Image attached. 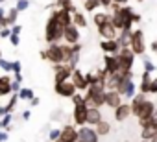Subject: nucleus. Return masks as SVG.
I'll list each match as a JSON object with an SVG mask.
<instances>
[{
  "instance_id": "obj_1",
  "label": "nucleus",
  "mask_w": 157,
  "mask_h": 142,
  "mask_svg": "<svg viewBox=\"0 0 157 142\" xmlns=\"http://www.w3.org/2000/svg\"><path fill=\"white\" fill-rule=\"evenodd\" d=\"M63 32L65 28L57 22V19L54 17V13L48 17L46 21V26H44V39L48 44H59L63 41Z\"/></svg>"
},
{
  "instance_id": "obj_2",
  "label": "nucleus",
  "mask_w": 157,
  "mask_h": 142,
  "mask_svg": "<svg viewBox=\"0 0 157 142\" xmlns=\"http://www.w3.org/2000/svg\"><path fill=\"white\" fill-rule=\"evenodd\" d=\"M118 65H120V72H128L135 65V54L131 48H120V52L117 54Z\"/></svg>"
},
{
  "instance_id": "obj_3",
  "label": "nucleus",
  "mask_w": 157,
  "mask_h": 142,
  "mask_svg": "<svg viewBox=\"0 0 157 142\" xmlns=\"http://www.w3.org/2000/svg\"><path fill=\"white\" fill-rule=\"evenodd\" d=\"M129 48L133 50V54H135V55H144V52H146V41H144V32H142L140 28L133 30Z\"/></svg>"
},
{
  "instance_id": "obj_4",
  "label": "nucleus",
  "mask_w": 157,
  "mask_h": 142,
  "mask_svg": "<svg viewBox=\"0 0 157 142\" xmlns=\"http://www.w3.org/2000/svg\"><path fill=\"white\" fill-rule=\"evenodd\" d=\"M46 55H48V61L52 65H63L65 63V57H63V44H48L46 48Z\"/></svg>"
},
{
  "instance_id": "obj_5",
  "label": "nucleus",
  "mask_w": 157,
  "mask_h": 142,
  "mask_svg": "<svg viewBox=\"0 0 157 142\" xmlns=\"http://www.w3.org/2000/svg\"><path fill=\"white\" fill-rule=\"evenodd\" d=\"M54 92H56L57 96H61V98H72V96L78 92V89H76V87H74V83L68 80V81L54 83Z\"/></svg>"
},
{
  "instance_id": "obj_6",
  "label": "nucleus",
  "mask_w": 157,
  "mask_h": 142,
  "mask_svg": "<svg viewBox=\"0 0 157 142\" xmlns=\"http://www.w3.org/2000/svg\"><path fill=\"white\" fill-rule=\"evenodd\" d=\"M72 72L74 68L68 66V65H54V81L56 83H61V81H68L72 78Z\"/></svg>"
},
{
  "instance_id": "obj_7",
  "label": "nucleus",
  "mask_w": 157,
  "mask_h": 142,
  "mask_svg": "<svg viewBox=\"0 0 157 142\" xmlns=\"http://www.w3.org/2000/svg\"><path fill=\"white\" fill-rule=\"evenodd\" d=\"M87 113H89V105L87 103H80V105H74V111H72V120H74V125H85L87 124Z\"/></svg>"
},
{
  "instance_id": "obj_8",
  "label": "nucleus",
  "mask_w": 157,
  "mask_h": 142,
  "mask_svg": "<svg viewBox=\"0 0 157 142\" xmlns=\"http://www.w3.org/2000/svg\"><path fill=\"white\" fill-rule=\"evenodd\" d=\"M118 92H120V96L122 98H126V100H133L135 98V94H137V85H135V81L133 80H126L124 78V81L118 85V89H117Z\"/></svg>"
},
{
  "instance_id": "obj_9",
  "label": "nucleus",
  "mask_w": 157,
  "mask_h": 142,
  "mask_svg": "<svg viewBox=\"0 0 157 142\" xmlns=\"http://www.w3.org/2000/svg\"><path fill=\"white\" fill-rule=\"evenodd\" d=\"M78 136H80L82 142H100V135L96 133L94 127L91 125H82V127H78Z\"/></svg>"
},
{
  "instance_id": "obj_10",
  "label": "nucleus",
  "mask_w": 157,
  "mask_h": 142,
  "mask_svg": "<svg viewBox=\"0 0 157 142\" xmlns=\"http://www.w3.org/2000/svg\"><path fill=\"white\" fill-rule=\"evenodd\" d=\"M70 81L74 83V87L78 89V92H87V89H89V83H87V80H85V74L82 72L80 68H74Z\"/></svg>"
},
{
  "instance_id": "obj_11",
  "label": "nucleus",
  "mask_w": 157,
  "mask_h": 142,
  "mask_svg": "<svg viewBox=\"0 0 157 142\" xmlns=\"http://www.w3.org/2000/svg\"><path fill=\"white\" fill-rule=\"evenodd\" d=\"M63 41H65L67 44H70V46L78 44V43H80V28H78L76 24L67 26L65 32H63Z\"/></svg>"
},
{
  "instance_id": "obj_12",
  "label": "nucleus",
  "mask_w": 157,
  "mask_h": 142,
  "mask_svg": "<svg viewBox=\"0 0 157 142\" xmlns=\"http://www.w3.org/2000/svg\"><path fill=\"white\" fill-rule=\"evenodd\" d=\"M96 30H98V35H100L102 39H105V41H107V39H117V37H118V30L113 26V22H111V21H109V22H105L104 26L96 28Z\"/></svg>"
},
{
  "instance_id": "obj_13",
  "label": "nucleus",
  "mask_w": 157,
  "mask_h": 142,
  "mask_svg": "<svg viewBox=\"0 0 157 142\" xmlns=\"http://www.w3.org/2000/svg\"><path fill=\"white\" fill-rule=\"evenodd\" d=\"M100 50L104 54H109V55H117L120 52V44L117 43V39H102L100 41Z\"/></svg>"
},
{
  "instance_id": "obj_14",
  "label": "nucleus",
  "mask_w": 157,
  "mask_h": 142,
  "mask_svg": "<svg viewBox=\"0 0 157 142\" xmlns=\"http://www.w3.org/2000/svg\"><path fill=\"white\" fill-rule=\"evenodd\" d=\"M61 140L65 142H78L80 140V136H78V129L70 124H65L61 127Z\"/></svg>"
},
{
  "instance_id": "obj_15",
  "label": "nucleus",
  "mask_w": 157,
  "mask_h": 142,
  "mask_svg": "<svg viewBox=\"0 0 157 142\" xmlns=\"http://www.w3.org/2000/svg\"><path fill=\"white\" fill-rule=\"evenodd\" d=\"M105 105L109 107V109H117L118 105H122L124 102H122V96H120V92L118 91H105Z\"/></svg>"
},
{
  "instance_id": "obj_16",
  "label": "nucleus",
  "mask_w": 157,
  "mask_h": 142,
  "mask_svg": "<svg viewBox=\"0 0 157 142\" xmlns=\"http://www.w3.org/2000/svg\"><path fill=\"white\" fill-rule=\"evenodd\" d=\"M104 68H105V72H107V74L120 72V65H118L117 55H109V54H105V55H104Z\"/></svg>"
},
{
  "instance_id": "obj_17",
  "label": "nucleus",
  "mask_w": 157,
  "mask_h": 142,
  "mask_svg": "<svg viewBox=\"0 0 157 142\" xmlns=\"http://www.w3.org/2000/svg\"><path fill=\"white\" fill-rule=\"evenodd\" d=\"M52 13H54V17L57 19V22H59L63 28H67V26L72 24V13H70L68 9H54Z\"/></svg>"
},
{
  "instance_id": "obj_18",
  "label": "nucleus",
  "mask_w": 157,
  "mask_h": 142,
  "mask_svg": "<svg viewBox=\"0 0 157 142\" xmlns=\"http://www.w3.org/2000/svg\"><path fill=\"white\" fill-rule=\"evenodd\" d=\"M122 81H124V72L109 74V76H107V81H105V91H117Z\"/></svg>"
},
{
  "instance_id": "obj_19",
  "label": "nucleus",
  "mask_w": 157,
  "mask_h": 142,
  "mask_svg": "<svg viewBox=\"0 0 157 142\" xmlns=\"http://www.w3.org/2000/svg\"><path fill=\"white\" fill-rule=\"evenodd\" d=\"M153 111H155V103L146 98V102L140 105V111H139V118L137 120H148V118H151Z\"/></svg>"
},
{
  "instance_id": "obj_20",
  "label": "nucleus",
  "mask_w": 157,
  "mask_h": 142,
  "mask_svg": "<svg viewBox=\"0 0 157 142\" xmlns=\"http://www.w3.org/2000/svg\"><path fill=\"white\" fill-rule=\"evenodd\" d=\"M129 116H133L129 103H122V105H118V107L115 109V120H117V122H126Z\"/></svg>"
},
{
  "instance_id": "obj_21",
  "label": "nucleus",
  "mask_w": 157,
  "mask_h": 142,
  "mask_svg": "<svg viewBox=\"0 0 157 142\" xmlns=\"http://www.w3.org/2000/svg\"><path fill=\"white\" fill-rule=\"evenodd\" d=\"M151 80H153V76L150 74V72H144L140 74V85H139V92H142V94H150V87H151Z\"/></svg>"
},
{
  "instance_id": "obj_22",
  "label": "nucleus",
  "mask_w": 157,
  "mask_h": 142,
  "mask_svg": "<svg viewBox=\"0 0 157 142\" xmlns=\"http://www.w3.org/2000/svg\"><path fill=\"white\" fill-rule=\"evenodd\" d=\"M146 102V94H142V92H139V94H135V98L131 100V114L135 116V118H139V111H140V105Z\"/></svg>"
},
{
  "instance_id": "obj_23",
  "label": "nucleus",
  "mask_w": 157,
  "mask_h": 142,
  "mask_svg": "<svg viewBox=\"0 0 157 142\" xmlns=\"http://www.w3.org/2000/svg\"><path fill=\"white\" fill-rule=\"evenodd\" d=\"M104 118H102V111L96 109V107H89V113H87V124L91 127H94L96 124H100Z\"/></svg>"
},
{
  "instance_id": "obj_24",
  "label": "nucleus",
  "mask_w": 157,
  "mask_h": 142,
  "mask_svg": "<svg viewBox=\"0 0 157 142\" xmlns=\"http://www.w3.org/2000/svg\"><path fill=\"white\" fill-rule=\"evenodd\" d=\"M131 35H133V30H122V32H118L117 43L120 44V48H129V44H131Z\"/></svg>"
},
{
  "instance_id": "obj_25",
  "label": "nucleus",
  "mask_w": 157,
  "mask_h": 142,
  "mask_svg": "<svg viewBox=\"0 0 157 142\" xmlns=\"http://www.w3.org/2000/svg\"><path fill=\"white\" fill-rule=\"evenodd\" d=\"M157 136V127L155 125H146V127H140V138L144 142H150L151 138Z\"/></svg>"
},
{
  "instance_id": "obj_26",
  "label": "nucleus",
  "mask_w": 157,
  "mask_h": 142,
  "mask_svg": "<svg viewBox=\"0 0 157 142\" xmlns=\"http://www.w3.org/2000/svg\"><path fill=\"white\" fill-rule=\"evenodd\" d=\"M109 21H111V15L105 13V11H94V15H93V22L96 24V28L104 26V24L109 22Z\"/></svg>"
},
{
  "instance_id": "obj_27",
  "label": "nucleus",
  "mask_w": 157,
  "mask_h": 142,
  "mask_svg": "<svg viewBox=\"0 0 157 142\" xmlns=\"http://www.w3.org/2000/svg\"><path fill=\"white\" fill-rule=\"evenodd\" d=\"M94 129H96V133H98L100 136H107V135L111 133V124H109L107 120H102L100 124L94 125Z\"/></svg>"
},
{
  "instance_id": "obj_28",
  "label": "nucleus",
  "mask_w": 157,
  "mask_h": 142,
  "mask_svg": "<svg viewBox=\"0 0 157 142\" xmlns=\"http://www.w3.org/2000/svg\"><path fill=\"white\" fill-rule=\"evenodd\" d=\"M72 24H76L78 28H87V19H85V15L82 13V11H76L74 15H72Z\"/></svg>"
},
{
  "instance_id": "obj_29",
  "label": "nucleus",
  "mask_w": 157,
  "mask_h": 142,
  "mask_svg": "<svg viewBox=\"0 0 157 142\" xmlns=\"http://www.w3.org/2000/svg\"><path fill=\"white\" fill-rule=\"evenodd\" d=\"M32 98H35L33 89H30V87H22V89L19 91V100H22V102H30Z\"/></svg>"
},
{
  "instance_id": "obj_30",
  "label": "nucleus",
  "mask_w": 157,
  "mask_h": 142,
  "mask_svg": "<svg viewBox=\"0 0 157 142\" xmlns=\"http://www.w3.org/2000/svg\"><path fill=\"white\" fill-rule=\"evenodd\" d=\"M17 103H19V92H13V94L10 96V102L6 103V111H8V113H13L15 107H17Z\"/></svg>"
},
{
  "instance_id": "obj_31",
  "label": "nucleus",
  "mask_w": 157,
  "mask_h": 142,
  "mask_svg": "<svg viewBox=\"0 0 157 142\" xmlns=\"http://www.w3.org/2000/svg\"><path fill=\"white\" fill-rule=\"evenodd\" d=\"M100 6H102L100 0H85V2H83V8H85V11H89V13H94V9L100 8Z\"/></svg>"
},
{
  "instance_id": "obj_32",
  "label": "nucleus",
  "mask_w": 157,
  "mask_h": 142,
  "mask_svg": "<svg viewBox=\"0 0 157 142\" xmlns=\"http://www.w3.org/2000/svg\"><path fill=\"white\" fill-rule=\"evenodd\" d=\"M6 19L10 21V26H15V22H17V19H19V9H17V8H10L8 13H6Z\"/></svg>"
},
{
  "instance_id": "obj_33",
  "label": "nucleus",
  "mask_w": 157,
  "mask_h": 142,
  "mask_svg": "<svg viewBox=\"0 0 157 142\" xmlns=\"http://www.w3.org/2000/svg\"><path fill=\"white\" fill-rule=\"evenodd\" d=\"M0 68L4 70L6 74H10V72H13V61H8V59H0Z\"/></svg>"
},
{
  "instance_id": "obj_34",
  "label": "nucleus",
  "mask_w": 157,
  "mask_h": 142,
  "mask_svg": "<svg viewBox=\"0 0 157 142\" xmlns=\"http://www.w3.org/2000/svg\"><path fill=\"white\" fill-rule=\"evenodd\" d=\"M85 80H87L89 87L94 85V83H98V74H96V70H91V72H87V74H85Z\"/></svg>"
},
{
  "instance_id": "obj_35",
  "label": "nucleus",
  "mask_w": 157,
  "mask_h": 142,
  "mask_svg": "<svg viewBox=\"0 0 157 142\" xmlns=\"http://www.w3.org/2000/svg\"><path fill=\"white\" fill-rule=\"evenodd\" d=\"M59 138H61V129L52 127V129L48 131V140H50V142H56V140H59Z\"/></svg>"
},
{
  "instance_id": "obj_36",
  "label": "nucleus",
  "mask_w": 157,
  "mask_h": 142,
  "mask_svg": "<svg viewBox=\"0 0 157 142\" xmlns=\"http://www.w3.org/2000/svg\"><path fill=\"white\" fill-rule=\"evenodd\" d=\"M142 61H144V70H146V72H150V74H153V72H155V65H153L146 55H142Z\"/></svg>"
},
{
  "instance_id": "obj_37",
  "label": "nucleus",
  "mask_w": 157,
  "mask_h": 142,
  "mask_svg": "<svg viewBox=\"0 0 157 142\" xmlns=\"http://www.w3.org/2000/svg\"><path fill=\"white\" fill-rule=\"evenodd\" d=\"M70 100H72V103H74V105H80V103H85V96H82V92H76V94H74V96H72Z\"/></svg>"
},
{
  "instance_id": "obj_38",
  "label": "nucleus",
  "mask_w": 157,
  "mask_h": 142,
  "mask_svg": "<svg viewBox=\"0 0 157 142\" xmlns=\"http://www.w3.org/2000/svg\"><path fill=\"white\" fill-rule=\"evenodd\" d=\"M56 6L59 9H67V8L72 6V0H56Z\"/></svg>"
},
{
  "instance_id": "obj_39",
  "label": "nucleus",
  "mask_w": 157,
  "mask_h": 142,
  "mask_svg": "<svg viewBox=\"0 0 157 142\" xmlns=\"http://www.w3.org/2000/svg\"><path fill=\"white\" fill-rule=\"evenodd\" d=\"M28 6H30V0H17V9H19V13L24 11V9H28Z\"/></svg>"
},
{
  "instance_id": "obj_40",
  "label": "nucleus",
  "mask_w": 157,
  "mask_h": 142,
  "mask_svg": "<svg viewBox=\"0 0 157 142\" xmlns=\"http://www.w3.org/2000/svg\"><path fill=\"white\" fill-rule=\"evenodd\" d=\"M13 74H22V63L19 59L13 61Z\"/></svg>"
},
{
  "instance_id": "obj_41",
  "label": "nucleus",
  "mask_w": 157,
  "mask_h": 142,
  "mask_svg": "<svg viewBox=\"0 0 157 142\" xmlns=\"http://www.w3.org/2000/svg\"><path fill=\"white\" fill-rule=\"evenodd\" d=\"M10 43H11V46H19V44H21V37L15 35V33H11V35H10Z\"/></svg>"
},
{
  "instance_id": "obj_42",
  "label": "nucleus",
  "mask_w": 157,
  "mask_h": 142,
  "mask_svg": "<svg viewBox=\"0 0 157 142\" xmlns=\"http://www.w3.org/2000/svg\"><path fill=\"white\" fill-rule=\"evenodd\" d=\"M10 35H11V28H2L0 30V37L2 39H10Z\"/></svg>"
},
{
  "instance_id": "obj_43",
  "label": "nucleus",
  "mask_w": 157,
  "mask_h": 142,
  "mask_svg": "<svg viewBox=\"0 0 157 142\" xmlns=\"http://www.w3.org/2000/svg\"><path fill=\"white\" fill-rule=\"evenodd\" d=\"M150 94H157V76L151 80V87H150Z\"/></svg>"
},
{
  "instance_id": "obj_44",
  "label": "nucleus",
  "mask_w": 157,
  "mask_h": 142,
  "mask_svg": "<svg viewBox=\"0 0 157 142\" xmlns=\"http://www.w3.org/2000/svg\"><path fill=\"white\" fill-rule=\"evenodd\" d=\"M21 32H22V26H21V24H15V26H11V33H15V35H21Z\"/></svg>"
},
{
  "instance_id": "obj_45",
  "label": "nucleus",
  "mask_w": 157,
  "mask_h": 142,
  "mask_svg": "<svg viewBox=\"0 0 157 142\" xmlns=\"http://www.w3.org/2000/svg\"><path fill=\"white\" fill-rule=\"evenodd\" d=\"M11 89H13V92H19V91L22 89V83H19V81H11Z\"/></svg>"
},
{
  "instance_id": "obj_46",
  "label": "nucleus",
  "mask_w": 157,
  "mask_h": 142,
  "mask_svg": "<svg viewBox=\"0 0 157 142\" xmlns=\"http://www.w3.org/2000/svg\"><path fill=\"white\" fill-rule=\"evenodd\" d=\"M6 140H8V131L0 129V142H6Z\"/></svg>"
},
{
  "instance_id": "obj_47",
  "label": "nucleus",
  "mask_w": 157,
  "mask_h": 142,
  "mask_svg": "<svg viewBox=\"0 0 157 142\" xmlns=\"http://www.w3.org/2000/svg\"><path fill=\"white\" fill-rule=\"evenodd\" d=\"M2 28H11V26H10V21H8L6 17H4L2 21H0V30H2Z\"/></svg>"
},
{
  "instance_id": "obj_48",
  "label": "nucleus",
  "mask_w": 157,
  "mask_h": 142,
  "mask_svg": "<svg viewBox=\"0 0 157 142\" xmlns=\"http://www.w3.org/2000/svg\"><path fill=\"white\" fill-rule=\"evenodd\" d=\"M102 2V8H111L113 6V0H100Z\"/></svg>"
},
{
  "instance_id": "obj_49",
  "label": "nucleus",
  "mask_w": 157,
  "mask_h": 142,
  "mask_svg": "<svg viewBox=\"0 0 157 142\" xmlns=\"http://www.w3.org/2000/svg\"><path fill=\"white\" fill-rule=\"evenodd\" d=\"M39 103H41V100H39V98H37V96H35V98H32V100H30V105H32V107H37V105H39Z\"/></svg>"
},
{
  "instance_id": "obj_50",
  "label": "nucleus",
  "mask_w": 157,
  "mask_h": 142,
  "mask_svg": "<svg viewBox=\"0 0 157 142\" xmlns=\"http://www.w3.org/2000/svg\"><path fill=\"white\" fill-rule=\"evenodd\" d=\"M151 124L157 127V109H155V111H153V114H151Z\"/></svg>"
},
{
  "instance_id": "obj_51",
  "label": "nucleus",
  "mask_w": 157,
  "mask_h": 142,
  "mask_svg": "<svg viewBox=\"0 0 157 142\" xmlns=\"http://www.w3.org/2000/svg\"><path fill=\"white\" fill-rule=\"evenodd\" d=\"M8 114V111H6V105H0V118L2 116H6Z\"/></svg>"
},
{
  "instance_id": "obj_52",
  "label": "nucleus",
  "mask_w": 157,
  "mask_h": 142,
  "mask_svg": "<svg viewBox=\"0 0 157 142\" xmlns=\"http://www.w3.org/2000/svg\"><path fill=\"white\" fill-rule=\"evenodd\" d=\"M113 4H120V6H128V0H113Z\"/></svg>"
},
{
  "instance_id": "obj_53",
  "label": "nucleus",
  "mask_w": 157,
  "mask_h": 142,
  "mask_svg": "<svg viewBox=\"0 0 157 142\" xmlns=\"http://www.w3.org/2000/svg\"><path fill=\"white\" fill-rule=\"evenodd\" d=\"M30 116H32L30 111H24V113H22V120H30Z\"/></svg>"
},
{
  "instance_id": "obj_54",
  "label": "nucleus",
  "mask_w": 157,
  "mask_h": 142,
  "mask_svg": "<svg viewBox=\"0 0 157 142\" xmlns=\"http://www.w3.org/2000/svg\"><path fill=\"white\" fill-rule=\"evenodd\" d=\"M150 48H151V52H153V54H157V41H153V43L150 44Z\"/></svg>"
},
{
  "instance_id": "obj_55",
  "label": "nucleus",
  "mask_w": 157,
  "mask_h": 142,
  "mask_svg": "<svg viewBox=\"0 0 157 142\" xmlns=\"http://www.w3.org/2000/svg\"><path fill=\"white\" fill-rule=\"evenodd\" d=\"M39 55H41V59H46V61H48V55H46V50H41V52H39Z\"/></svg>"
},
{
  "instance_id": "obj_56",
  "label": "nucleus",
  "mask_w": 157,
  "mask_h": 142,
  "mask_svg": "<svg viewBox=\"0 0 157 142\" xmlns=\"http://www.w3.org/2000/svg\"><path fill=\"white\" fill-rule=\"evenodd\" d=\"M13 81H19V83H22V74H15Z\"/></svg>"
},
{
  "instance_id": "obj_57",
  "label": "nucleus",
  "mask_w": 157,
  "mask_h": 142,
  "mask_svg": "<svg viewBox=\"0 0 157 142\" xmlns=\"http://www.w3.org/2000/svg\"><path fill=\"white\" fill-rule=\"evenodd\" d=\"M4 17H6V9H4V8H2V6H0V21H2V19H4Z\"/></svg>"
},
{
  "instance_id": "obj_58",
  "label": "nucleus",
  "mask_w": 157,
  "mask_h": 142,
  "mask_svg": "<svg viewBox=\"0 0 157 142\" xmlns=\"http://www.w3.org/2000/svg\"><path fill=\"white\" fill-rule=\"evenodd\" d=\"M2 81H4V76H0V83H2Z\"/></svg>"
},
{
  "instance_id": "obj_59",
  "label": "nucleus",
  "mask_w": 157,
  "mask_h": 142,
  "mask_svg": "<svg viewBox=\"0 0 157 142\" xmlns=\"http://www.w3.org/2000/svg\"><path fill=\"white\" fill-rule=\"evenodd\" d=\"M0 59H2V48H0Z\"/></svg>"
},
{
  "instance_id": "obj_60",
  "label": "nucleus",
  "mask_w": 157,
  "mask_h": 142,
  "mask_svg": "<svg viewBox=\"0 0 157 142\" xmlns=\"http://www.w3.org/2000/svg\"><path fill=\"white\" fill-rule=\"evenodd\" d=\"M2 4H4V0H0V6H2Z\"/></svg>"
},
{
  "instance_id": "obj_61",
  "label": "nucleus",
  "mask_w": 157,
  "mask_h": 142,
  "mask_svg": "<svg viewBox=\"0 0 157 142\" xmlns=\"http://www.w3.org/2000/svg\"><path fill=\"white\" fill-rule=\"evenodd\" d=\"M135 2H144V0H135Z\"/></svg>"
},
{
  "instance_id": "obj_62",
  "label": "nucleus",
  "mask_w": 157,
  "mask_h": 142,
  "mask_svg": "<svg viewBox=\"0 0 157 142\" xmlns=\"http://www.w3.org/2000/svg\"><path fill=\"white\" fill-rule=\"evenodd\" d=\"M78 142H82V140H78Z\"/></svg>"
},
{
  "instance_id": "obj_63",
  "label": "nucleus",
  "mask_w": 157,
  "mask_h": 142,
  "mask_svg": "<svg viewBox=\"0 0 157 142\" xmlns=\"http://www.w3.org/2000/svg\"><path fill=\"white\" fill-rule=\"evenodd\" d=\"M83 2H85V0H83Z\"/></svg>"
}]
</instances>
